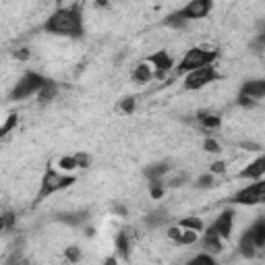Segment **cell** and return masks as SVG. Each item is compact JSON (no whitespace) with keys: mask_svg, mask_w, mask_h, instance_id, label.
<instances>
[{"mask_svg":"<svg viewBox=\"0 0 265 265\" xmlns=\"http://www.w3.org/2000/svg\"><path fill=\"white\" fill-rule=\"evenodd\" d=\"M43 31L58 37H81L83 35V15L79 7L56 9L43 23Z\"/></svg>","mask_w":265,"mask_h":265,"instance_id":"obj_1","label":"cell"},{"mask_svg":"<svg viewBox=\"0 0 265 265\" xmlns=\"http://www.w3.org/2000/svg\"><path fill=\"white\" fill-rule=\"evenodd\" d=\"M77 183V179L69 172H62V170H56L52 166L46 168L41 176V183H39V191H37V201H43V199H48L64 189H69Z\"/></svg>","mask_w":265,"mask_h":265,"instance_id":"obj_2","label":"cell"},{"mask_svg":"<svg viewBox=\"0 0 265 265\" xmlns=\"http://www.w3.org/2000/svg\"><path fill=\"white\" fill-rule=\"evenodd\" d=\"M219 52L215 48H203V46H195L191 50H187V54L179 60L176 64V75H187L195 69H201V66H207V64H213L217 60Z\"/></svg>","mask_w":265,"mask_h":265,"instance_id":"obj_3","label":"cell"},{"mask_svg":"<svg viewBox=\"0 0 265 265\" xmlns=\"http://www.w3.org/2000/svg\"><path fill=\"white\" fill-rule=\"evenodd\" d=\"M265 247V217H259L253 222L238 240V251L245 257H255L257 249Z\"/></svg>","mask_w":265,"mask_h":265,"instance_id":"obj_4","label":"cell"},{"mask_svg":"<svg viewBox=\"0 0 265 265\" xmlns=\"http://www.w3.org/2000/svg\"><path fill=\"white\" fill-rule=\"evenodd\" d=\"M50 79L48 77H43L41 73H35V71H29L25 73L23 77H21L15 87H13V92H11V100L13 102H21V100H27L31 96H37L39 90L43 85H46Z\"/></svg>","mask_w":265,"mask_h":265,"instance_id":"obj_5","label":"cell"},{"mask_svg":"<svg viewBox=\"0 0 265 265\" xmlns=\"http://www.w3.org/2000/svg\"><path fill=\"white\" fill-rule=\"evenodd\" d=\"M265 203V181H255L253 185H247L238 189L230 197V205H240V207H255Z\"/></svg>","mask_w":265,"mask_h":265,"instance_id":"obj_6","label":"cell"},{"mask_svg":"<svg viewBox=\"0 0 265 265\" xmlns=\"http://www.w3.org/2000/svg\"><path fill=\"white\" fill-rule=\"evenodd\" d=\"M219 79V73L213 64H207V66H201V69H195L191 73L185 75V81H183V87L187 92H199L203 87L215 83Z\"/></svg>","mask_w":265,"mask_h":265,"instance_id":"obj_7","label":"cell"},{"mask_svg":"<svg viewBox=\"0 0 265 265\" xmlns=\"http://www.w3.org/2000/svg\"><path fill=\"white\" fill-rule=\"evenodd\" d=\"M213 9V0H189V3L176 11L183 21L191 23V21H199V19H205Z\"/></svg>","mask_w":265,"mask_h":265,"instance_id":"obj_8","label":"cell"},{"mask_svg":"<svg viewBox=\"0 0 265 265\" xmlns=\"http://www.w3.org/2000/svg\"><path fill=\"white\" fill-rule=\"evenodd\" d=\"M232 230H234V209H224L205 232L217 234L219 238H224V240H230L232 238Z\"/></svg>","mask_w":265,"mask_h":265,"instance_id":"obj_9","label":"cell"},{"mask_svg":"<svg viewBox=\"0 0 265 265\" xmlns=\"http://www.w3.org/2000/svg\"><path fill=\"white\" fill-rule=\"evenodd\" d=\"M147 62L153 66V71H156V79H166V75L174 69V58L166 52V50H158V52H153Z\"/></svg>","mask_w":265,"mask_h":265,"instance_id":"obj_10","label":"cell"},{"mask_svg":"<svg viewBox=\"0 0 265 265\" xmlns=\"http://www.w3.org/2000/svg\"><path fill=\"white\" fill-rule=\"evenodd\" d=\"M263 176H265V153H261L259 158L249 162L238 172V179H242V181H259Z\"/></svg>","mask_w":265,"mask_h":265,"instance_id":"obj_11","label":"cell"},{"mask_svg":"<svg viewBox=\"0 0 265 265\" xmlns=\"http://www.w3.org/2000/svg\"><path fill=\"white\" fill-rule=\"evenodd\" d=\"M238 96H247L253 100H263L265 98V79H249L240 85Z\"/></svg>","mask_w":265,"mask_h":265,"instance_id":"obj_12","label":"cell"},{"mask_svg":"<svg viewBox=\"0 0 265 265\" xmlns=\"http://www.w3.org/2000/svg\"><path fill=\"white\" fill-rule=\"evenodd\" d=\"M168 172H170V162H156L143 170V176L149 183H158V181H164V176Z\"/></svg>","mask_w":265,"mask_h":265,"instance_id":"obj_13","label":"cell"},{"mask_svg":"<svg viewBox=\"0 0 265 265\" xmlns=\"http://www.w3.org/2000/svg\"><path fill=\"white\" fill-rule=\"evenodd\" d=\"M132 81L135 83H149L151 79H156V71H153V66L145 60V62H139L135 69H132Z\"/></svg>","mask_w":265,"mask_h":265,"instance_id":"obj_14","label":"cell"},{"mask_svg":"<svg viewBox=\"0 0 265 265\" xmlns=\"http://www.w3.org/2000/svg\"><path fill=\"white\" fill-rule=\"evenodd\" d=\"M224 238H219L217 234H209V232H203V236H201V247H203V251H207V253H211V255H215V253H222L224 251Z\"/></svg>","mask_w":265,"mask_h":265,"instance_id":"obj_15","label":"cell"},{"mask_svg":"<svg viewBox=\"0 0 265 265\" xmlns=\"http://www.w3.org/2000/svg\"><path fill=\"white\" fill-rule=\"evenodd\" d=\"M56 219L66 226H83L87 219V213L85 211H64V213H58Z\"/></svg>","mask_w":265,"mask_h":265,"instance_id":"obj_16","label":"cell"},{"mask_svg":"<svg viewBox=\"0 0 265 265\" xmlns=\"http://www.w3.org/2000/svg\"><path fill=\"white\" fill-rule=\"evenodd\" d=\"M197 120L205 130H217L219 126H222V118H219L217 114H213V112H199Z\"/></svg>","mask_w":265,"mask_h":265,"instance_id":"obj_17","label":"cell"},{"mask_svg":"<svg viewBox=\"0 0 265 265\" xmlns=\"http://www.w3.org/2000/svg\"><path fill=\"white\" fill-rule=\"evenodd\" d=\"M56 96H58V85H56L54 81H48V83L39 90V94H37V102H39V104H50Z\"/></svg>","mask_w":265,"mask_h":265,"instance_id":"obj_18","label":"cell"},{"mask_svg":"<svg viewBox=\"0 0 265 265\" xmlns=\"http://www.w3.org/2000/svg\"><path fill=\"white\" fill-rule=\"evenodd\" d=\"M166 219H168V211L166 209H158V211H151L147 217H145V224L149 228H160L166 224Z\"/></svg>","mask_w":265,"mask_h":265,"instance_id":"obj_19","label":"cell"},{"mask_svg":"<svg viewBox=\"0 0 265 265\" xmlns=\"http://www.w3.org/2000/svg\"><path fill=\"white\" fill-rule=\"evenodd\" d=\"M179 226L187 228V230H195V232H203L205 230V224H203V219L201 217H197V215H189V217H183Z\"/></svg>","mask_w":265,"mask_h":265,"instance_id":"obj_20","label":"cell"},{"mask_svg":"<svg viewBox=\"0 0 265 265\" xmlns=\"http://www.w3.org/2000/svg\"><path fill=\"white\" fill-rule=\"evenodd\" d=\"M116 251L122 259H128V253H130V238L126 232H120L116 236Z\"/></svg>","mask_w":265,"mask_h":265,"instance_id":"obj_21","label":"cell"},{"mask_svg":"<svg viewBox=\"0 0 265 265\" xmlns=\"http://www.w3.org/2000/svg\"><path fill=\"white\" fill-rule=\"evenodd\" d=\"M58 170H62V172H75L79 166H77V160H75V156H62L60 160H58V166H56Z\"/></svg>","mask_w":265,"mask_h":265,"instance_id":"obj_22","label":"cell"},{"mask_svg":"<svg viewBox=\"0 0 265 265\" xmlns=\"http://www.w3.org/2000/svg\"><path fill=\"white\" fill-rule=\"evenodd\" d=\"M215 185V174L213 172H207V174H201L197 179V183H195V187L197 189H211Z\"/></svg>","mask_w":265,"mask_h":265,"instance_id":"obj_23","label":"cell"},{"mask_svg":"<svg viewBox=\"0 0 265 265\" xmlns=\"http://www.w3.org/2000/svg\"><path fill=\"white\" fill-rule=\"evenodd\" d=\"M118 108L122 110L124 114H132L137 110V98H124V100H120V104H118Z\"/></svg>","mask_w":265,"mask_h":265,"instance_id":"obj_24","label":"cell"},{"mask_svg":"<svg viewBox=\"0 0 265 265\" xmlns=\"http://www.w3.org/2000/svg\"><path fill=\"white\" fill-rule=\"evenodd\" d=\"M149 195L151 199H160L166 195V183L158 181V183H149Z\"/></svg>","mask_w":265,"mask_h":265,"instance_id":"obj_25","label":"cell"},{"mask_svg":"<svg viewBox=\"0 0 265 265\" xmlns=\"http://www.w3.org/2000/svg\"><path fill=\"white\" fill-rule=\"evenodd\" d=\"M166 238L172 240L174 245H179L181 238H183V226H179V224H176V226H170V228L166 230Z\"/></svg>","mask_w":265,"mask_h":265,"instance_id":"obj_26","label":"cell"},{"mask_svg":"<svg viewBox=\"0 0 265 265\" xmlns=\"http://www.w3.org/2000/svg\"><path fill=\"white\" fill-rule=\"evenodd\" d=\"M64 257H66V261L77 263V261H81V249L79 247H66L64 249Z\"/></svg>","mask_w":265,"mask_h":265,"instance_id":"obj_27","label":"cell"},{"mask_svg":"<svg viewBox=\"0 0 265 265\" xmlns=\"http://www.w3.org/2000/svg\"><path fill=\"white\" fill-rule=\"evenodd\" d=\"M203 149H205L207 153H219V151H222V145H219L213 137H207V139L203 141Z\"/></svg>","mask_w":265,"mask_h":265,"instance_id":"obj_28","label":"cell"},{"mask_svg":"<svg viewBox=\"0 0 265 265\" xmlns=\"http://www.w3.org/2000/svg\"><path fill=\"white\" fill-rule=\"evenodd\" d=\"M75 160H77L79 168H90V164H92V156H90V153H85V151H77Z\"/></svg>","mask_w":265,"mask_h":265,"instance_id":"obj_29","label":"cell"},{"mask_svg":"<svg viewBox=\"0 0 265 265\" xmlns=\"http://www.w3.org/2000/svg\"><path fill=\"white\" fill-rule=\"evenodd\" d=\"M15 126H17V114H11L7 118V122L3 124V128H0V135H9L11 128H15Z\"/></svg>","mask_w":265,"mask_h":265,"instance_id":"obj_30","label":"cell"},{"mask_svg":"<svg viewBox=\"0 0 265 265\" xmlns=\"http://www.w3.org/2000/svg\"><path fill=\"white\" fill-rule=\"evenodd\" d=\"M251 46L255 48V52H263L265 50V29L257 33V37H255V41L251 43Z\"/></svg>","mask_w":265,"mask_h":265,"instance_id":"obj_31","label":"cell"},{"mask_svg":"<svg viewBox=\"0 0 265 265\" xmlns=\"http://www.w3.org/2000/svg\"><path fill=\"white\" fill-rule=\"evenodd\" d=\"M191 263H215V257H213L211 253L203 251V253H199L197 257H193V261H191Z\"/></svg>","mask_w":265,"mask_h":265,"instance_id":"obj_32","label":"cell"},{"mask_svg":"<svg viewBox=\"0 0 265 265\" xmlns=\"http://www.w3.org/2000/svg\"><path fill=\"white\" fill-rule=\"evenodd\" d=\"M209 172H213L215 176H217V174H224V172H226V162H222V160H217V162L209 164Z\"/></svg>","mask_w":265,"mask_h":265,"instance_id":"obj_33","label":"cell"},{"mask_svg":"<svg viewBox=\"0 0 265 265\" xmlns=\"http://www.w3.org/2000/svg\"><path fill=\"white\" fill-rule=\"evenodd\" d=\"M238 106H242V108H255L257 106V100H253V98H247V96H238Z\"/></svg>","mask_w":265,"mask_h":265,"instance_id":"obj_34","label":"cell"},{"mask_svg":"<svg viewBox=\"0 0 265 265\" xmlns=\"http://www.w3.org/2000/svg\"><path fill=\"white\" fill-rule=\"evenodd\" d=\"M13 222H15V215H13L11 211H7V213L3 215V228H5V230L13 228Z\"/></svg>","mask_w":265,"mask_h":265,"instance_id":"obj_35","label":"cell"},{"mask_svg":"<svg viewBox=\"0 0 265 265\" xmlns=\"http://www.w3.org/2000/svg\"><path fill=\"white\" fill-rule=\"evenodd\" d=\"M185 183H187V176L183 174V176H176V179H172V181H170L166 187H183Z\"/></svg>","mask_w":265,"mask_h":265,"instance_id":"obj_36","label":"cell"},{"mask_svg":"<svg viewBox=\"0 0 265 265\" xmlns=\"http://www.w3.org/2000/svg\"><path fill=\"white\" fill-rule=\"evenodd\" d=\"M15 58H17V60H27V58H29V52H27L25 48H21V50L15 52Z\"/></svg>","mask_w":265,"mask_h":265,"instance_id":"obj_37","label":"cell"},{"mask_svg":"<svg viewBox=\"0 0 265 265\" xmlns=\"http://www.w3.org/2000/svg\"><path fill=\"white\" fill-rule=\"evenodd\" d=\"M114 211H118L120 215H126V209H124L122 205H114Z\"/></svg>","mask_w":265,"mask_h":265,"instance_id":"obj_38","label":"cell"},{"mask_svg":"<svg viewBox=\"0 0 265 265\" xmlns=\"http://www.w3.org/2000/svg\"><path fill=\"white\" fill-rule=\"evenodd\" d=\"M96 5H98V7H106L108 0H96Z\"/></svg>","mask_w":265,"mask_h":265,"instance_id":"obj_39","label":"cell"}]
</instances>
